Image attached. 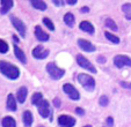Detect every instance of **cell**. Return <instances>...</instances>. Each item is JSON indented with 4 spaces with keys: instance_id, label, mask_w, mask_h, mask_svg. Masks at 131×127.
Returning <instances> with one entry per match:
<instances>
[{
    "instance_id": "1",
    "label": "cell",
    "mask_w": 131,
    "mask_h": 127,
    "mask_svg": "<svg viewBox=\"0 0 131 127\" xmlns=\"http://www.w3.org/2000/svg\"><path fill=\"white\" fill-rule=\"evenodd\" d=\"M0 73L4 74L9 80H16L20 76V69L7 61L1 60L0 61Z\"/></svg>"
},
{
    "instance_id": "2",
    "label": "cell",
    "mask_w": 131,
    "mask_h": 127,
    "mask_svg": "<svg viewBox=\"0 0 131 127\" xmlns=\"http://www.w3.org/2000/svg\"><path fill=\"white\" fill-rule=\"evenodd\" d=\"M78 81L87 91H93L95 89V80L87 74H79Z\"/></svg>"
},
{
    "instance_id": "3",
    "label": "cell",
    "mask_w": 131,
    "mask_h": 127,
    "mask_svg": "<svg viewBox=\"0 0 131 127\" xmlns=\"http://www.w3.org/2000/svg\"><path fill=\"white\" fill-rule=\"evenodd\" d=\"M47 72L52 79H54V80H59V79H62L65 74L64 69L59 68L58 66H56L53 62H49L47 65Z\"/></svg>"
},
{
    "instance_id": "4",
    "label": "cell",
    "mask_w": 131,
    "mask_h": 127,
    "mask_svg": "<svg viewBox=\"0 0 131 127\" xmlns=\"http://www.w3.org/2000/svg\"><path fill=\"white\" fill-rule=\"evenodd\" d=\"M77 62H78V65H79L80 67H82L84 69H87V71L91 72V73H93V74L97 73L96 68L92 65L91 61H89L87 58H85L84 56H81V54H78L77 56Z\"/></svg>"
},
{
    "instance_id": "5",
    "label": "cell",
    "mask_w": 131,
    "mask_h": 127,
    "mask_svg": "<svg viewBox=\"0 0 131 127\" xmlns=\"http://www.w3.org/2000/svg\"><path fill=\"white\" fill-rule=\"evenodd\" d=\"M63 90H64V93L66 94L67 96H69L71 99L73 100H78L80 98V94L79 91L77 90V89L74 88L72 84H70V83H65L64 86H63Z\"/></svg>"
},
{
    "instance_id": "6",
    "label": "cell",
    "mask_w": 131,
    "mask_h": 127,
    "mask_svg": "<svg viewBox=\"0 0 131 127\" xmlns=\"http://www.w3.org/2000/svg\"><path fill=\"white\" fill-rule=\"evenodd\" d=\"M114 65L117 68L131 67V59L126 56H116L114 58Z\"/></svg>"
},
{
    "instance_id": "7",
    "label": "cell",
    "mask_w": 131,
    "mask_h": 127,
    "mask_svg": "<svg viewBox=\"0 0 131 127\" xmlns=\"http://www.w3.org/2000/svg\"><path fill=\"white\" fill-rule=\"evenodd\" d=\"M10 21H12V24L14 26V28L16 29V31L19 32L21 37H25L26 36V26L25 23L21 21L20 19H17L15 16H10Z\"/></svg>"
},
{
    "instance_id": "8",
    "label": "cell",
    "mask_w": 131,
    "mask_h": 127,
    "mask_svg": "<svg viewBox=\"0 0 131 127\" xmlns=\"http://www.w3.org/2000/svg\"><path fill=\"white\" fill-rule=\"evenodd\" d=\"M58 124L60 127H73L75 125V119L71 116L62 115L58 117Z\"/></svg>"
},
{
    "instance_id": "9",
    "label": "cell",
    "mask_w": 131,
    "mask_h": 127,
    "mask_svg": "<svg viewBox=\"0 0 131 127\" xmlns=\"http://www.w3.org/2000/svg\"><path fill=\"white\" fill-rule=\"evenodd\" d=\"M49 50L44 49L42 45H37L34 50H32V57L36 59H45L49 56Z\"/></svg>"
},
{
    "instance_id": "10",
    "label": "cell",
    "mask_w": 131,
    "mask_h": 127,
    "mask_svg": "<svg viewBox=\"0 0 131 127\" xmlns=\"http://www.w3.org/2000/svg\"><path fill=\"white\" fill-rule=\"evenodd\" d=\"M38 109V113L41 115V117L43 118H48L50 116V106H49V102L45 99H43L40 104L37 105Z\"/></svg>"
},
{
    "instance_id": "11",
    "label": "cell",
    "mask_w": 131,
    "mask_h": 127,
    "mask_svg": "<svg viewBox=\"0 0 131 127\" xmlns=\"http://www.w3.org/2000/svg\"><path fill=\"white\" fill-rule=\"evenodd\" d=\"M78 45H79L80 49L85 52H94L95 50H96V47L92 44L91 42L86 41V39H79V41H78Z\"/></svg>"
},
{
    "instance_id": "12",
    "label": "cell",
    "mask_w": 131,
    "mask_h": 127,
    "mask_svg": "<svg viewBox=\"0 0 131 127\" xmlns=\"http://www.w3.org/2000/svg\"><path fill=\"white\" fill-rule=\"evenodd\" d=\"M35 36H36V38L38 39L40 42L49 41V37H50L47 32L43 31V29L40 27V26H36V27H35Z\"/></svg>"
},
{
    "instance_id": "13",
    "label": "cell",
    "mask_w": 131,
    "mask_h": 127,
    "mask_svg": "<svg viewBox=\"0 0 131 127\" xmlns=\"http://www.w3.org/2000/svg\"><path fill=\"white\" fill-rule=\"evenodd\" d=\"M79 28L82 30V31L88 32V34H91V35H93L94 34V31H95L93 24H92L91 22H88V21H82V22H80Z\"/></svg>"
},
{
    "instance_id": "14",
    "label": "cell",
    "mask_w": 131,
    "mask_h": 127,
    "mask_svg": "<svg viewBox=\"0 0 131 127\" xmlns=\"http://www.w3.org/2000/svg\"><path fill=\"white\" fill-rule=\"evenodd\" d=\"M27 95H28V90L26 87H21L16 93V98H17V102L23 104L26 102V98H27Z\"/></svg>"
},
{
    "instance_id": "15",
    "label": "cell",
    "mask_w": 131,
    "mask_h": 127,
    "mask_svg": "<svg viewBox=\"0 0 131 127\" xmlns=\"http://www.w3.org/2000/svg\"><path fill=\"white\" fill-rule=\"evenodd\" d=\"M23 119V124H25V127H31L32 125V120H34V117H32V113L30 111H25L22 116Z\"/></svg>"
},
{
    "instance_id": "16",
    "label": "cell",
    "mask_w": 131,
    "mask_h": 127,
    "mask_svg": "<svg viewBox=\"0 0 131 127\" xmlns=\"http://www.w3.org/2000/svg\"><path fill=\"white\" fill-rule=\"evenodd\" d=\"M6 106H7V109L9 111H12V112L16 111V99H15L14 95L9 94V95L7 96V104H6Z\"/></svg>"
},
{
    "instance_id": "17",
    "label": "cell",
    "mask_w": 131,
    "mask_h": 127,
    "mask_svg": "<svg viewBox=\"0 0 131 127\" xmlns=\"http://www.w3.org/2000/svg\"><path fill=\"white\" fill-rule=\"evenodd\" d=\"M14 53H15V56H16V58L19 59V61H21L22 64L27 62V58H26L25 52L17 46V45H14Z\"/></svg>"
},
{
    "instance_id": "18",
    "label": "cell",
    "mask_w": 131,
    "mask_h": 127,
    "mask_svg": "<svg viewBox=\"0 0 131 127\" xmlns=\"http://www.w3.org/2000/svg\"><path fill=\"white\" fill-rule=\"evenodd\" d=\"M13 6V1H10V0H3L1 1V8H0V13L1 14H7L8 12H9V9L12 8Z\"/></svg>"
},
{
    "instance_id": "19",
    "label": "cell",
    "mask_w": 131,
    "mask_h": 127,
    "mask_svg": "<svg viewBox=\"0 0 131 127\" xmlns=\"http://www.w3.org/2000/svg\"><path fill=\"white\" fill-rule=\"evenodd\" d=\"M30 4H31V6L35 8V9L42 10V12L48 8L47 4H45L44 1H42V0H31V1H30Z\"/></svg>"
},
{
    "instance_id": "20",
    "label": "cell",
    "mask_w": 131,
    "mask_h": 127,
    "mask_svg": "<svg viewBox=\"0 0 131 127\" xmlns=\"http://www.w3.org/2000/svg\"><path fill=\"white\" fill-rule=\"evenodd\" d=\"M1 125L3 127H16V122L12 117H5L1 121Z\"/></svg>"
},
{
    "instance_id": "21",
    "label": "cell",
    "mask_w": 131,
    "mask_h": 127,
    "mask_svg": "<svg viewBox=\"0 0 131 127\" xmlns=\"http://www.w3.org/2000/svg\"><path fill=\"white\" fill-rule=\"evenodd\" d=\"M64 22L65 24H67L69 27H73L74 26V22H75V19H74V15L72 13H66L64 15Z\"/></svg>"
},
{
    "instance_id": "22",
    "label": "cell",
    "mask_w": 131,
    "mask_h": 127,
    "mask_svg": "<svg viewBox=\"0 0 131 127\" xmlns=\"http://www.w3.org/2000/svg\"><path fill=\"white\" fill-rule=\"evenodd\" d=\"M122 12L125 15V17L128 20H131V4H123L122 6Z\"/></svg>"
},
{
    "instance_id": "23",
    "label": "cell",
    "mask_w": 131,
    "mask_h": 127,
    "mask_svg": "<svg viewBox=\"0 0 131 127\" xmlns=\"http://www.w3.org/2000/svg\"><path fill=\"white\" fill-rule=\"evenodd\" d=\"M104 36H106V38L108 39L109 42L114 43V44H118V43H119V38L117 36H115V35H113L111 32L106 31V32H104Z\"/></svg>"
},
{
    "instance_id": "24",
    "label": "cell",
    "mask_w": 131,
    "mask_h": 127,
    "mask_svg": "<svg viewBox=\"0 0 131 127\" xmlns=\"http://www.w3.org/2000/svg\"><path fill=\"white\" fill-rule=\"evenodd\" d=\"M106 27L107 28H110L113 31H117L118 30V27H117V24L115 23V21L113 19H106Z\"/></svg>"
},
{
    "instance_id": "25",
    "label": "cell",
    "mask_w": 131,
    "mask_h": 127,
    "mask_svg": "<svg viewBox=\"0 0 131 127\" xmlns=\"http://www.w3.org/2000/svg\"><path fill=\"white\" fill-rule=\"evenodd\" d=\"M42 97H43V96H42V94H41V93H35L34 95H32V97H31V103L34 105H38L43 100Z\"/></svg>"
},
{
    "instance_id": "26",
    "label": "cell",
    "mask_w": 131,
    "mask_h": 127,
    "mask_svg": "<svg viewBox=\"0 0 131 127\" xmlns=\"http://www.w3.org/2000/svg\"><path fill=\"white\" fill-rule=\"evenodd\" d=\"M43 23H44V26L49 30H51V31H53V30H54V26H53L52 21L49 19V17H43Z\"/></svg>"
},
{
    "instance_id": "27",
    "label": "cell",
    "mask_w": 131,
    "mask_h": 127,
    "mask_svg": "<svg viewBox=\"0 0 131 127\" xmlns=\"http://www.w3.org/2000/svg\"><path fill=\"white\" fill-rule=\"evenodd\" d=\"M8 51V44L5 41L0 39V53H6Z\"/></svg>"
},
{
    "instance_id": "28",
    "label": "cell",
    "mask_w": 131,
    "mask_h": 127,
    "mask_svg": "<svg viewBox=\"0 0 131 127\" xmlns=\"http://www.w3.org/2000/svg\"><path fill=\"white\" fill-rule=\"evenodd\" d=\"M108 104H109V98L107 97L106 95L101 96V97H100V105H101V106H107Z\"/></svg>"
},
{
    "instance_id": "29",
    "label": "cell",
    "mask_w": 131,
    "mask_h": 127,
    "mask_svg": "<svg viewBox=\"0 0 131 127\" xmlns=\"http://www.w3.org/2000/svg\"><path fill=\"white\" fill-rule=\"evenodd\" d=\"M121 86L123 87V88L131 89V82H125V81H122V82H121Z\"/></svg>"
},
{
    "instance_id": "30",
    "label": "cell",
    "mask_w": 131,
    "mask_h": 127,
    "mask_svg": "<svg viewBox=\"0 0 131 127\" xmlns=\"http://www.w3.org/2000/svg\"><path fill=\"white\" fill-rule=\"evenodd\" d=\"M107 125H108L109 127H113V125H114V119H113L111 117L107 118Z\"/></svg>"
},
{
    "instance_id": "31",
    "label": "cell",
    "mask_w": 131,
    "mask_h": 127,
    "mask_svg": "<svg viewBox=\"0 0 131 127\" xmlns=\"http://www.w3.org/2000/svg\"><path fill=\"white\" fill-rule=\"evenodd\" d=\"M75 113H77V115H79V116H84L85 115V111L82 110V109H80V108H77V109H75Z\"/></svg>"
},
{
    "instance_id": "32",
    "label": "cell",
    "mask_w": 131,
    "mask_h": 127,
    "mask_svg": "<svg viewBox=\"0 0 131 127\" xmlns=\"http://www.w3.org/2000/svg\"><path fill=\"white\" fill-rule=\"evenodd\" d=\"M53 105L56 106V108H59V106H60V100H59V98H54V99H53Z\"/></svg>"
},
{
    "instance_id": "33",
    "label": "cell",
    "mask_w": 131,
    "mask_h": 127,
    "mask_svg": "<svg viewBox=\"0 0 131 127\" xmlns=\"http://www.w3.org/2000/svg\"><path fill=\"white\" fill-rule=\"evenodd\" d=\"M97 61H99L100 64H104L106 62V58H103V57H99V58H97Z\"/></svg>"
},
{
    "instance_id": "34",
    "label": "cell",
    "mask_w": 131,
    "mask_h": 127,
    "mask_svg": "<svg viewBox=\"0 0 131 127\" xmlns=\"http://www.w3.org/2000/svg\"><path fill=\"white\" fill-rule=\"evenodd\" d=\"M66 3L69 4V5H75V4H77V0H67Z\"/></svg>"
},
{
    "instance_id": "35",
    "label": "cell",
    "mask_w": 131,
    "mask_h": 127,
    "mask_svg": "<svg viewBox=\"0 0 131 127\" xmlns=\"http://www.w3.org/2000/svg\"><path fill=\"white\" fill-rule=\"evenodd\" d=\"M80 10H81V13H88L89 12V8L88 7H82Z\"/></svg>"
},
{
    "instance_id": "36",
    "label": "cell",
    "mask_w": 131,
    "mask_h": 127,
    "mask_svg": "<svg viewBox=\"0 0 131 127\" xmlns=\"http://www.w3.org/2000/svg\"><path fill=\"white\" fill-rule=\"evenodd\" d=\"M52 3H53V5L58 6V5H62L63 3H59V1H57V0H52Z\"/></svg>"
},
{
    "instance_id": "37",
    "label": "cell",
    "mask_w": 131,
    "mask_h": 127,
    "mask_svg": "<svg viewBox=\"0 0 131 127\" xmlns=\"http://www.w3.org/2000/svg\"><path fill=\"white\" fill-rule=\"evenodd\" d=\"M13 39H14L15 42H19V38H17V37L15 36V35H14V36H13Z\"/></svg>"
},
{
    "instance_id": "38",
    "label": "cell",
    "mask_w": 131,
    "mask_h": 127,
    "mask_svg": "<svg viewBox=\"0 0 131 127\" xmlns=\"http://www.w3.org/2000/svg\"><path fill=\"white\" fill-rule=\"evenodd\" d=\"M84 127H92L91 125H87V126H84Z\"/></svg>"
},
{
    "instance_id": "39",
    "label": "cell",
    "mask_w": 131,
    "mask_h": 127,
    "mask_svg": "<svg viewBox=\"0 0 131 127\" xmlns=\"http://www.w3.org/2000/svg\"><path fill=\"white\" fill-rule=\"evenodd\" d=\"M38 127H44V126H38Z\"/></svg>"
}]
</instances>
